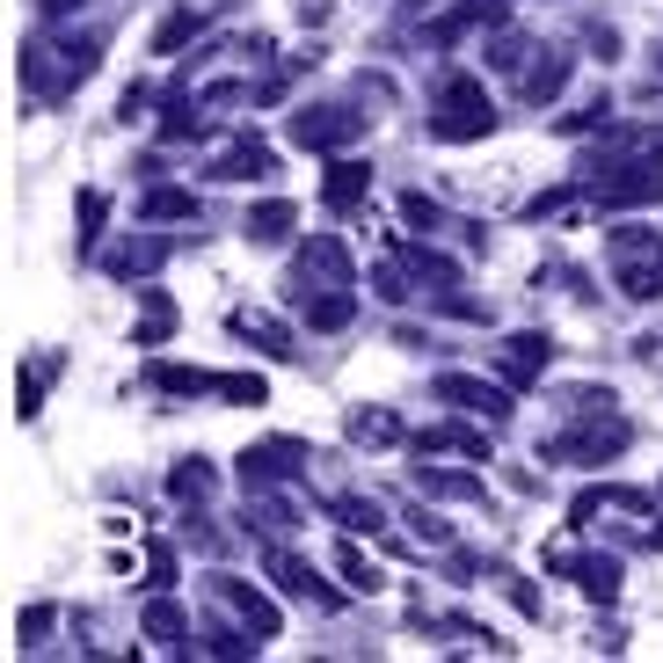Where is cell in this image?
<instances>
[{
	"label": "cell",
	"mask_w": 663,
	"mask_h": 663,
	"mask_svg": "<svg viewBox=\"0 0 663 663\" xmlns=\"http://www.w3.org/2000/svg\"><path fill=\"white\" fill-rule=\"evenodd\" d=\"M212 598L226 605V620H234V627H248V641H277V627H285V620H277V605H271L255 584H241V576H212Z\"/></svg>",
	"instance_id": "8"
},
{
	"label": "cell",
	"mask_w": 663,
	"mask_h": 663,
	"mask_svg": "<svg viewBox=\"0 0 663 663\" xmlns=\"http://www.w3.org/2000/svg\"><path fill=\"white\" fill-rule=\"evenodd\" d=\"M226 336H241V343H255L263 358H299V350H292V336H285V321L255 314V307H234V314H226Z\"/></svg>",
	"instance_id": "13"
},
{
	"label": "cell",
	"mask_w": 663,
	"mask_h": 663,
	"mask_svg": "<svg viewBox=\"0 0 663 663\" xmlns=\"http://www.w3.org/2000/svg\"><path fill=\"white\" fill-rule=\"evenodd\" d=\"M299 314H307V328H321V336H336V328H350L358 321V292H314V299H299Z\"/></svg>",
	"instance_id": "18"
},
{
	"label": "cell",
	"mask_w": 663,
	"mask_h": 663,
	"mask_svg": "<svg viewBox=\"0 0 663 663\" xmlns=\"http://www.w3.org/2000/svg\"><path fill=\"white\" fill-rule=\"evenodd\" d=\"M365 110L358 102H314V110H299V117H285V132H292V147L307 153H336L350 147V139H365Z\"/></svg>",
	"instance_id": "6"
},
{
	"label": "cell",
	"mask_w": 663,
	"mask_h": 663,
	"mask_svg": "<svg viewBox=\"0 0 663 663\" xmlns=\"http://www.w3.org/2000/svg\"><path fill=\"white\" fill-rule=\"evenodd\" d=\"M271 576H277V590H292V598H307V605H321V613H336V605H343V590L321 584L314 568L299 562V554H285V547H271Z\"/></svg>",
	"instance_id": "10"
},
{
	"label": "cell",
	"mask_w": 663,
	"mask_h": 663,
	"mask_svg": "<svg viewBox=\"0 0 663 663\" xmlns=\"http://www.w3.org/2000/svg\"><path fill=\"white\" fill-rule=\"evenodd\" d=\"M656 547H663V525H656Z\"/></svg>",
	"instance_id": "46"
},
{
	"label": "cell",
	"mask_w": 663,
	"mask_h": 663,
	"mask_svg": "<svg viewBox=\"0 0 663 663\" xmlns=\"http://www.w3.org/2000/svg\"><path fill=\"white\" fill-rule=\"evenodd\" d=\"M438 393H445V401H460V409H474V416H489V423L511 416V393H503V387H481V379H467V372H445Z\"/></svg>",
	"instance_id": "14"
},
{
	"label": "cell",
	"mask_w": 663,
	"mask_h": 663,
	"mask_svg": "<svg viewBox=\"0 0 663 663\" xmlns=\"http://www.w3.org/2000/svg\"><path fill=\"white\" fill-rule=\"evenodd\" d=\"M416 489L452 496V503H481V481H474V474H445V467H416Z\"/></svg>",
	"instance_id": "31"
},
{
	"label": "cell",
	"mask_w": 663,
	"mask_h": 663,
	"mask_svg": "<svg viewBox=\"0 0 663 663\" xmlns=\"http://www.w3.org/2000/svg\"><path fill=\"white\" fill-rule=\"evenodd\" d=\"M343 438L350 445H372V452H379V445H401V416H393V409H350Z\"/></svg>",
	"instance_id": "19"
},
{
	"label": "cell",
	"mask_w": 663,
	"mask_h": 663,
	"mask_svg": "<svg viewBox=\"0 0 663 663\" xmlns=\"http://www.w3.org/2000/svg\"><path fill=\"white\" fill-rule=\"evenodd\" d=\"M175 255V234H124L117 248H102V271L110 277H153Z\"/></svg>",
	"instance_id": "9"
},
{
	"label": "cell",
	"mask_w": 663,
	"mask_h": 663,
	"mask_svg": "<svg viewBox=\"0 0 663 663\" xmlns=\"http://www.w3.org/2000/svg\"><path fill=\"white\" fill-rule=\"evenodd\" d=\"M562 80H568V59H562V51H540V66L517 74V96H525V102H554V96H562Z\"/></svg>",
	"instance_id": "24"
},
{
	"label": "cell",
	"mask_w": 663,
	"mask_h": 663,
	"mask_svg": "<svg viewBox=\"0 0 663 663\" xmlns=\"http://www.w3.org/2000/svg\"><path fill=\"white\" fill-rule=\"evenodd\" d=\"M102 59V37L88 29V37H29L23 45V80L37 102H66L80 88V80L96 74Z\"/></svg>",
	"instance_id": "1"
},
{
	"label": "cell",
	"mask_w": 663,
	"mask_h": 663,
	"mask_svg": "<svg viewBox=\"0 0 663 663\" xmlns=\"http://www.w3.org/2000/svg\"><path fill=\"white\" fill-rule=\"evenodd\" d=\"M350 277H358V263H350V248L336 241V234H307L292 255V299H314V292H343Z\"/></svg>",
	"instance_id": "5"
},
{
	"label": "cell",
	"mask_w": 663,
	"mask_h": 663,
	"mask_svg": "<svg viewBox=\"0 0 663 663\" xmlns=\"http://www.w3.org/2000/svg\"><path fill=\"white\" fill-rule=\"evenodd\" d=\"M547 336L540 328H525V336H511V343H503V379H511V387H525V379H540L547 372Z\"/></svg>",
	"instance_id": "16"
},
{
	"label": "cell",
	"mask_w": 663,
	"mask_h": 663,
	"mask_svg": "<svg viewBox=\"0 0 663 663\" xmlns=\"http://www.w3.org/2000/svg\"><path fill=\"white\" fill-rule=\"evenodd\" d=\"M139 212H147V220H197V197L183 190V183H147Z\"/></svg>",
	"instance_id": "27"
},
{
	"label": "cell",
	"mask_w": 663,
	"mask_h": 663,
	"mask_svg": "<svg viewBox=\"0 0 663 663\" xmlns=\"http://www.w3.org/2000/svg\"><path fill=\"white\" fill-rule=\"evenodd\" d=\"M248 525H255V533H292L299 517H292L285 496H255V503H248Z\"/></svg>",
	"instance_id": "34"
},
{
	"label": "cell",
	"mask_w": 663,
	"mask_h": 663,
	"mask_svg": "<svg viewBox=\"0 0 663 663\" xmlns=\"http://www.w3.org/2000/svg\"><path fill=\"white\" fill-rule=\"evenodd\" d=\"M568 576H576V590L598 598V605H613L620 598V562L613 554H584V562H568Z\"/></svg>",
	"instance_id": "20"
},
{
	"label": "cell",
	"mask_w": 663,
	"mask_h": 663,
	"mask_svg": "<svg viewBox=\"0 0 663 663\" xmlns=\"http://www.w3.org/2000/svg\"><path fill=\"white\" fill-rule=\"evenodd\" d=\"M409 525H416L423 540H445V533H452V525H445V517H438V511H416V517H409Z\"/></svg>",
	"instance_id": "44"
},
{
	"label": "cell",
	"mask_w": 663,
	"mask_h": 663,
	"mask_svg": "<svg viewBox=\"0 0 663 663\" xmlns=\"http://www.w3.org/2000/svg\"><path fill=\"white\" fill-rule=\"evenodd\" d=\"M343 584L358 590V598H372V590H379V568L358 562V547H343Z\"/></svg>",
	"instance_id": "39"
},
{
	"label": "cell",
	"mask_w": 663,
	"mask_h": 663,
	"mask_svg": "<svg viewBox=\"0 0 663 663\" xmlns=\"http://www.w3.org/2000/svg\"><path fill=\"white\" fill-rule=\"evenodd\" d=\"M153 387H161V393H220V372H197V365H153Z\"/></svg>",
	"instance_id": "29"
},
{
	"label": "cell",
	"mask_w": 663,
	"mask_h": 663,
	"mask_svg": "<svg viewBox=\"0 0 663 663\" xmlns=\"http://www.w3.org/2000/svg\"><path fill=\"white\" fill-rule=\"evenodd\" d=\"M197 29H204V15H168V23L153 29V51H175V45H190Z\"/></svg>",
	"instance_id": "37"
},
{
	"label": "cell",
	"mask_w": 663,
	"mask_h": 663,
	"mask_svg": "<svg viewBox=\"0 0 663 663\" xmlns=\"http://www.w3.org/2000/svg\"><path fill=\"white\" fill-rule=\"evenodd\" d=\"M372 285H379V299H409V271H401V263H379Z\"/></svg>",
	"instance_id": "42"
},
{
	"label": "cell",
	"mask_w": 663,
	"mask_h": 663,
	"mask_svg": "<svg viewBox=\"0 0 663 663\" xmlns=\"http://www.w3.org/2000/svg\"><path fill=\"white\" fill-rule=\"evenodd\" d=\"M220 401H248V409H263V379H255V372H220Z\"/></svg>",
	"instance_id": "36"
},
{
	"label": "cell",
	"mask_w": 663,
	"mask_h": 663,
	"mask_svg": "<svg viewBox=\"0 0 663 663\" xmlns=\"http://www.w3.org/2000/svg\"><path fill=\"white\" fill-rule=\"evenodd\" d=\"M401 212H409V226H438V204H430V197H416V190L401 197Z\"/></svg>",
	"instance_id": "43"
},
{
	"label": "cell",
	"mask_w": 663,
	"mask_h": 663,
	"mask_svg": "<svg viewBox=\"0 0 663 663\" xmlns=\"http://www.w3.org/2000/svg\"><path fill=\"white\" fill-rule=\"evenodd\" d=\"M416 452H467V460H489V438L474 423H430L416 430Z\"/></svg>",
	"instance_id": "17"
},
{
	"label": "cell",
	"mask_w": 663,
	"mask_h": 663,
	"mask_svg": "<svg viewBox=\"0 0 663 663\" xmlns=\"http://www.w3.org/2000/svg\"><path fill=\"white\" fill-rule=\"evenodd\" d=\"M212 489H220V474L204 467V460H183V467L168 474V496H175V503H204Z\"/></svg>",
	"instance_id": "28"
},
{
	"label": "cell",
	"mask_w": 663,
	"mask_h": 663,
	"mask_svg": "<svg viewBox=\"0 0 663 663\" xmlns=\"http://www.w3.org/2000/svg\"><path fill=\"white\" fill-rule=\"evenodd\" d=\"M627 416H613V393H576V430L547 445L554 460H584V467H605L613 452H627Z\"/></svg>",
	"instance_id": "2"
},
{
	"label": "cell",
	"mask_w": 663,
	"mask_h": 663,
	"mask_svg": "<svg viewBox=\"0 0 663 663\" xmlns=\"http://www.w3.org/2000/svg\"><path fill=\"white\" fill-rule=\"evenodd\" d=\"M204 132H212V124H204V110H197L190 96H183V88H175V96H161V139H204Z\"/></svg>",
	"instance_id": "25"
},
{
	"label": "cell",
	"mask_w": 663,
	"mask_h": 663,
	"mask_svg": "<svg viewBox=\"0 0 663 663\" xmlns=\"http://www.w3.org/2000/svg\"><path fill=\"white\" fill-rule=\"evenodd\" d=\"M183 540L204 547V554H226V533H220V525H212L204 511H197V503H190V517H183Z\"/></svg>",
	"instance_id": "35"
},
{
	"label": "cell",
	"mask_w": 663,
	"mask_h": 663,
	"mask_svg": "<svg viewBox=\"0 0 663 663\" xmlns=\"http://www.w3.org/2000/svg\"><path fill=\"white\" fill-rule=\"evenodd\" d=\"M605 255H613V277L627 299H663V234L620 226L613 241H605Z\"/></svg>",
	"instance_id": "4"
},
{
	"label": "cell",
	"mask_w": 663,
	"mask_h": 663,
	"mask_svg": "<svg viewBox=\"0 0 663 663\" xmlns=\"http://www.w3.org/2000/svg\"><path fill=\"white\" fill-rule=\"evenodd\" d=\"M139 627H147V641H161V649H190V620H183L175 598H153L147 613H139Z\"/></svg>",
	"instance_id": "21"
},
{
	"label": "cell",
	"mask_w": 663,
	"mask_h": 663,
	"mask_svg": "<svg viewBox=\"0 0 663 663\" xmlns=\"http://www.w3.org/2000/svg\"><path fill=\"white\" fill-rule=\"evenodd\" d=\"M37 8H45L51 23H66V15H80V8H88V0H37Z\"/></svg>",
	"instance_id": "45"
},
{
	"label": "cell",
	"mask_w": 663,
	"mask_h": 663,
	"mask_svg": "<svg viewBox=\"0 0 663 663\" xmlns=\"http://www.w3.org/2000/svg\"><path fill=\"white\" fill-rule=\"evenodd\" d=\"M271 168H277V153L263 147V139H234V147H226L204 175H212V183H263Z\"/></svg>",
	"instance_id": "12"
},
{
	"label": "cell",
	"mask_w": 663,
	"mask_h": 663,
	"mask_svg": "<svg viewBox=\"0 0 663 663\" xmlns=\"http://www.w3.org/2000/svg\"><path fill=\"white\" fill-rule=\"evenodd\" d=\"M307 474V445L299 438H263L241 452V489H285Z\"/></svg>",
	"instance_id": "7"
},
{
	"label": "cell",
	"mask_w": 663,
	"mask_h": 663,
	"mask_svg": "<svg viewBox=\"0 0 663 663\" xmlns=\"http://www.w3.org/2000/svg\"><path fill=\"white\" fill-rule=\"evenodd\" d=\"M241 234H248V241H292V234H299V204H285V197H271V204H255Z\"/></svg>",
	"instance_id": "23"
},
{
	"label": "cell",
	"mask_w": 663,
	"mask_h": 663,
	"mask_svg": "<svg viewBox=\"0 0 663 663\" xmlns=\"http://www.w3.org/2000/svg\"><path fill=\"white\" fill-rule=\"evenodd\" d=\"M51 627H59V613H51V605H29L23 613V649H45Z\"/></svg>",
	"instance_id": "40"
},
{
	"label": "cell",
	"mask_w": 663,
	"mask_h": 663,
	"mask_svg": "<svg viewBox=\"0 0 663 663\" xmlns=\"http://www.w3.org/2000/svg\"><path fill=\"white\" fill-rule=\"evenodd\" d=\"M393 255H401V271L409 277H423V285H438V292H452V285H460V263H452V255H438V248H393Z\"/></svg>",
	"instance_id": "22"
},
{
	"label": "cell",
	"mask_w": 663,
	"mask_h": 663,
	"mask_svg": "<svg viewBox=\"0 0 663 663\" xmlns=\"http://www.w3.org/2000/svg\"><path fill=\"white\" fill-rule=\"evenodd\" d=\"M204 656H255V641H241L234 627H204V641H197Z\"/></svg>",
	"instance_id": "38"
},
{
	"label": "cell",
	"mask_w": 663,
	"mask_h": 663,
	"mask_svg": "<svg viewBox=\"0 0 663 663\" xmlns=\"http://www.w3.org/2000/svg\"><path fill=\"white\" fill-rule=\"evenodd\" d=\"M59 372H66V358H37V365H23V409H15V416H37V409H45V387L51 379H59Z\"/></svg>",
	"instance_id": "30"
},
{
	"label": "cell",
	"mask_w": 663,
	"mask_h": 663,
	"mask_svg": "<svg viewBox=\"0 0 663 663\" xmlns=\"http://www.w3.org/2000/svg\"><path fill=\"white\" fill-rule=\"evenodd\" d=\"M489 132H496V110L474 88V74H445L438 96H430V139L460 147V139H489Z\"/></svg>",
	"instance_id": "3"
},
{
	"label": "cell",
	"mask_w": 663,
	"mask_h": 663,
	"mask_svg": "<svg viewBox=\"0 0 663 663\" xmlns=\"http://www.w3.org/2000/svg\"><path fill=\"white\" fill-rule=\"evenodd\" d=\"M139 307H147V321H139V336H132V343H139V350L168 343V336H175V299L161 292V285H147V292H139Z\"/></svg>",
	"instance_id": "26"
},
{
	"label": "cell",
	"mask_w": 663,
	"mask_h": 663,
	"mask_svg": "<svg viewBox=\"0 0 663 663\" xmlns=\"http://www.w3.org/2000/svg\"><path fill=\"white\" fill-rule=\"evenodd\" d=\"M74 212H80V248H96V241H102V226H110V197H102V190H80V197H74Z\"/></svg>",
	"instance_id": "33"
},
{
	"label": "cell",
	"mask_w": 663,
	"mask_h": 663,
	"mask_svg": "<svg viewBox=\"0 0 663 663\" xmlns=\"http://www.w3.org/2000/svg\"><path fill=\"white\" fill-rule=\"evenodd\" d=\"M147 576H153V590H168V584H175V547H168V540H153V554H147Z\"/></svg>",
	"instance_id": "41"
},
{
	"label": "cell",
	"mask_w": 663,
	"mask_h": 663,
	"mask_svg": "<svg viewBox=\"0 0 663 663\" xmlns=\"http://www.w3.org/2000/svg\"><path fill=\"white\" fill-rule=\"evenodd\" d=\"M365 190H372L365 161H328V175H321V204H328V212H358Z\"/></svg>",
	"instance_id": "15"
},
{
	"label": "cell",
	"mask_w": 663,
	"mask_h": 663,
	"mask_svg": "<svg viewBox=\"0 0 663 663\" xmlns=\"http://www.w3.org/2000/svg\"><path fill=\"white\" fill-rule=\"evenodd\" d=\"M489 23H511V0H460L445 23L423 29V45H452V37H467V29H489Z\"/></svg>",
	"instance_id": "11"
},
{
	"label": "cell",
	"mask_w": 663,
	"mask_h": 663,
	"mask_svg": "<svg viewBox=\"0 0 663 663\" xmlns=\"http://www.w3.org/2000/svg\"><path fill=\"white\" fill-rule=\"evenodd\" d=\"M328 511H336V525H350V533H387V517H379L372 496H336Z\"/></svg>",
	"instance_id": "32"
}]
</instances>
